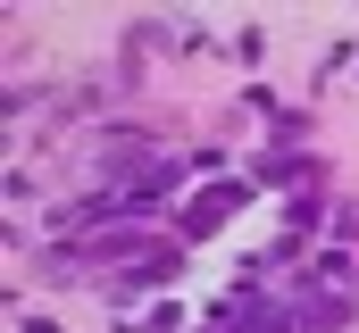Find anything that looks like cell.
<instances>
[{
  "mask_svg": "<svg viewBox=\"0 0 359 333\" xmlns=\"http://www.w3.org/2000/svg\"><path fill=\"white\" fill-rule=\"evenodd\" d=\"M234 333H284V309H234Z\"/></svg>",
  "mask_w": 359,
  "mask_h": 333,
  "instance_id": "1",
  "label": "cell"
}]
</instances>
